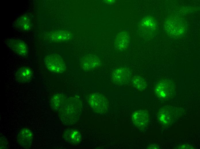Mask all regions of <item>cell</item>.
Instances as JSON below:
<instances>
[{
	"mask_svg": "<svg viewBox=\"0 0 200 149\" xmlns=\"http://www.w3.org/2000/svg\"><path fill=\"white\" fill-rule=\"evenodd\" d=\"M65 99L63 95L58 94L55 95L51 99V106L54 109H60L66 102Z\"/></svg>",
	"mask_w": 200,
	"mask_h": 149,
	"instance_id": "cell-17",
	"label": "cell"
},
{
	"mask_svg": "<svg viewBox=\"0 0 200 149\" xmlns=\"http://www.w3.org/2000/svg\"><path fill=\"white\" fill-rule=\"evenodd\" d=\"M176 148L177 149H194L193 147L191 146L188 145H183L178 147Z\"/></svg>",
	"mask_w": 200,
	"mask_h": 149,
	"instance_id": "cell-20",
	"label": "cell"
},
{
	"mask_svg": "<svg viewBox=\"0 0 200 149\" xmlns=\"http://www.w3.org/2000/svg\"><path fill=\"white\" fill-rule=\"evenodd\" d=\"M131 76L132 73L129 68L121 66L113 70L111 75V79L115 84L122 85L128 82Z\"/></svg>",
	"mask_w": 200,
	"mask_h": 149,
	"instance_id": "cell-5",
	"label": "cell"
},
{
	"mask_svg": "<svg viewBox=\"0 0 200 149\" xmlns=\"http://www.w3.org/2000/svg\"><path fill=\"white\" fill-rule=\"evenodd\" d=\"M132 81L134 87L138 91H142L146 88L147 85L146 81L142 77L139 76H135Z\"/></svg>",
	"mask_w": 200,
	"mask_h": 149,
	"instance_id": "cell-18",
	"label": "cell"
},
{
	"mask_svg": "<svg viewBox=\"0 0 200 149\" xmlns=\"http://www.w3.org/2000/svg\"><path fill=\"white\" fill-rule=\"evenodd\" d=\"M33 134L31 131L28 128L22 129L19 132L17 137L18 141L24 148L29 147L32 143Z\"/></svg>",
	"mask_w": 200,
	"mask_h": 149,
	"instance_id": "cell-11",
	"label": "cell"
},
{
	"mask_svg": "<svg viewBox=\"0 0 200 149\" xmlns=\"http://www.w3.org/2000/svg\"><path fill=\"white\" fill-rule=\"evenodd\" d=\"M159 120L162 123L167 124L170 123V116L166 111H162L159 115Z\"/></svg>",
	"mask_w": 200,
	"mask_h": 149,
	"instance_id": "cell-19",
	"label": "cell"
},
{
	"mask_svg": "<svg viewBox=\"0 0 200 149\" xmlns=\"http://www.w3.org/2000/svg\"><path fill=\"white\" fill-rule=\"evenodd\" d=\"M47 68L51 72L61 73L66 69V65L61 57L58 55L52 54L47 55L44 60Z\"/></svg>",
	"mask_w": 200,
	"mask_h": 149,
	"instance_id": "cell-4",
	"label": "cell"
},
{
	"mask_svg": "<svg viewBox=\"0 0 200 149\" xmlns=\"http://www.w3.org/2000/svg\"><path fill=\"white\" fill-rule=\"evenodd\" d=\"M133 124L140 128H145L148 124L149 121L148 113L144 110H140L134 112L132 116Z\"/></svg>",
	"mask_w": 200,
	"mask_h": 149,
	"instance_id": "cell-8",
	"label": "cell"
},
{
	"mask_svg": "<svg viewBox=\"0 0 200 149\" xmlns=\"http://www.w3.org/2000/svg\"><path fill=\"white\" fill-rule=\"evenodd\" d=\"M129 34L125 31L118 33L114 39V47L119 51H122L126 50L129 46Z\"/></svg>",
	"mask_w": 200,
	"mask_h": 149,
	"instance_id": "cell-9",
	"label": "cell"
},
{
	"mask_svg": "<svg viewBox=\"0 0 200 149\" xmlns=\"http://www.w3.org/2000/svg\"><path fill=\"white\" fill-rule=\"evenodd\" d=\"M151 147H149V148H155V149H157L158 148H159L157 146H154V145H152V146H151Z\"/></svg>",
	"mask_w": 200,
	"mask_h": 149,
	"instance_id": "cell-21",
	"label": "cell"
},
{
	"mask_svg": "<svg viewBox=\"0 0 200 149\" xmlns=\"http://www.w3.org/2000/svg\"><path fill=\"white\" fill-rule=\"evenodd\" d=\"M81 109V104L78 100H68L60 109V118L65 123L73 122L80 115Z\"/></svg>",
	"mask_w": 200,
	"mask_h": 149,
	"instance_id": "cell-1",
	"label": "cell"
},
{
	"mask_svg": "<svg viewBox=\"0 0 200 149\" xmlns=\"http://www.w3.org/2000/svg\"><path fill=\"white\" fill-rule=\"evenodd\" d=\"M63 137L66 141L73 144H77L82 140L81 135L79 132L74 129L66 130L64 133Z\"/></svg>",
	"mask_w": 200,
	"mask_h": 149,
	"instance_id": "cell-13",
	"label": "cell"
},
{
	"mask_svg": "<svg viewBox=\"0 0 200 149\" xmlns=\"http://www.w3.org/2000/svg\"><path fill=\"white\" fill-rule=\"evenodd\" d=\"M156 24L155 20L153 17L147 16L142 19L139 26L143 31L147 32H152L156 28Z\"/></svg>",
	"mask_w": 200,
	"mask_h": 149,
	"instance_id": "cell-14",
	"label": "cell"
},
{
	"mask_svg": "<svg viewBox=\"0 0 200 149\" xmlns=\"http://www.w3.org/2000/svg\"><path fill=\"white\" fill-rule=\"evenodd\" d=\"M155 92L157 96L161 99L170 98L174 91V86L171 81L164 80L159 82L155 87Z\"/></svg>",
	"mask_w": 200,
	"mask_h": 149,
	"instance_id": "cell-6",
	"label": "cell"
},
{
	"mask_svg": "<svg viewBox=\"0 0 200 149\" xmlns=\"http://www.w3.org/2000/svg\"><path fill=\"white\" fill-rule=\"evenodd\" d=\"M33 72L28 66H23L18 69L16 72V79L18 82L24 83L29 81L32 79Z\"/></svg>",
	"mask_w": 200,
	"mask_h": 149,
	"instance_id": "cell-12",
	"label": "cell"
},
{
	"mask_svg": "<svg viewBox=\"0 0 200 149\" xmlns=\"http://www.w3.org/2000/svg\"><path fill=\"white\" fill-rule=\"evenodd\" d=\"M71 35L68 31L60 30L51 33L49 38L51 40L54 42L64 41L69 40Z\"/></svg>",
	"mask_w": 200,
	"mask_h": 149,
	"instance_id": "cell-16",
	"label": "cell"
},
{
	"mask_svg": "<svg viewBox=\"0 0 200 149\" xmlns=\"http://www.w3.org/2000/svg\"><path fill=\"white\" fill-rule=\"evenodd\" d=\"M16 28L23 31H27L30 28L31 22L28 15L24 14L18 17L14 24Z\"/></svg>",
	"mask_w": 200,
	"mask_h": 149,
	"instance_id": "cell-15",
	"label": "cell"
},
{
	"mask_svg": "<svg viewBox=\"0 0 200 149\" xmlns=\"http://www.w3.org/2000/svg\"><path fill=\"white\" fill-rule=\"evenodd\" d=\"M101 63V60L97 56L90 54L86 55L82 58L81 65L83 69L88 70L98 67Z\"/></svg>",
	"mask_w": 200,
	"mask_h": 149,
	"instance_id": "cell-10",
	"label": "cell"
},
{
	"mask_svg": "<svg viewBox=\"0 0 200 149\" xmlns=\"http://www.w3.org/2000/svg\"><path fill=\"white\" fill-rule=\"evenodd\" d=\"M6 43L14 52L18 54L23 56L27 54L28 46L23 40L17 38H10L7 40Z\"/></svg>",
	"mask_w": 200,
	"mask_h": 149,
	"instance_id": "cell-7",
	"label": "cell"
},
{
	"mask_svg": "<svg viewBox=\"0 0 200 149\" xmlns=\"http://www.w3.org/2000/svg\"><path fill=\"white\" fill-rule=\"evenodd\" d=\"M89 105L95 112L100 113H105L108 107V102L103 95L98 93L90 94L88 99Z\"/></svg>",
	"mask_w": 200,
	"mask_h": 149,
	"instance_id": "cell-3",
	"label": "cell"
},
{
	"mask_svg": "<svg viewBox=\"0 0 200 149\" xmlns=\"http://www.w3.org/2000/svg\"><path fill=\"white\" fill-rule=\"evenodd\" d=\"M165 27L168 33L174 37L180 36L185 31V25L183 21L176 17H172L167 19Z\"/></svg>",
	"mask_w": 200,
	"mask_h": 149,
	"instance_id": "cell-2",
	"label": "cell"
}]
</instances>
